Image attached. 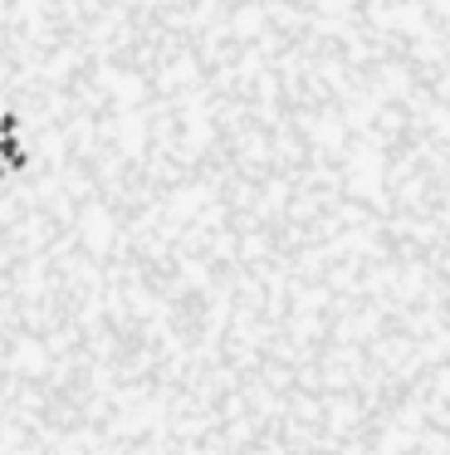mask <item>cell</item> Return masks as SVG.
Masks as SVG:
<instances>
[{
	"instance_id": "cell-1",
	"label": "cell",
	"mask_w": 450,
	"mask_h": 455,
	"mask_svg": "<svg viewBox=\"0 0 450 455\" xmlns=\"http://www.w3.org/2000/svg\"><path fill=\"white\" fill-rule=\"evenodd\" d=\"M29 172H35V138H29L25 108L0 93V201L20 181H29Z\"/></svg>"
}]
</instances>
